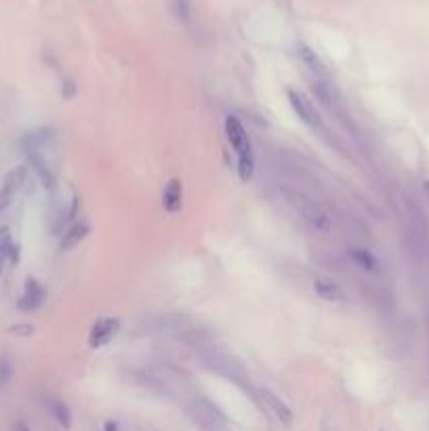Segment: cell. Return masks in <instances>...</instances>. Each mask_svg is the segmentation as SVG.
Returning <instances> with one entry per match:
<instances>
[{"label":"cell","instance_id":"cell-19","mask_svg":"<svg viewBox=\"0 0 429 431\" xmlns=\"http://www.w3.org/2000/svg\"><path fill=\"white\" fill-rule=\"evenodd\" d=\"M172 13L179 21H187L192 15V6L189 0H172Z\"/></svg>","mask_w":429,"mask_h":431},{"label":"cell","instance_id":"cell-18","mask_svg":"<svg viewBox=\"0 0 429 431\" xmlns=\"http://www.w3.org/2000/svg\"><path fill=\"white\" fill-rule=\"evenodd\" d=\"M11 249H13V242H11V232L8 228H2L0 230V273H2V265L4 261L11 255Z\"/></svg>","mask_w":429,"mask_h":431},{"label":"cell","instance_id":"cell-16","mask_svg":"<svg viewBox=\"0 0 429 431\" xmlns=\"http://www.w3.org/2000/svg\"><path fill=\"white\" fill-rule=\"evenodd\" d=\"M49 408H51L53 419H55L64 430H70V425H72V413H70L68 404L61 402V400H51V402H49Z\"/></svg>","mask_w":429,"mask_h":431},{"label":"cell","instance_id":"cell-1","mask_svg":"<svg viewBox=\"0 0 429 431\" xmlns=\"http://www.w3.org/2000/svg\"><path fill=\"white\" fill-rule=\"evenodd\" d=\"M225 135L228 141L232 143L236 156H238V177L242 183H249L255 175V158H253V146L249 139L247 129L242 126V122L236 116H228L225 118Z\"/></svg>","mask_w":429,"mask_h":431},{"label":"cell","instance_id":"cell-24","mask_svg":"<svg viewBox=\"0 0 429 431\" xmlns=\"http://www.w3.org/2000/svg\"><path fill=\"white\" fill-rule=\"evenodd\" d=\"M13 431H30V427L23 425V423H15V425H13Z\"/></svg>","mask_w":429,"mask_h":431},{"label":"cell","instance_id":"cell-3","mask_svg":"<svg viewBox=\"0 0 429 431\" xmlns=\"http://www.w3.org/2000/svg\"><path fill=\"white\" fill-rule=\"evenodd\" d=\"M404 219H406V238L411 244V251L417 257H428L429 255V223L421 211V206L413 200H404Z\"/></svg>","mask_w":429,"mask_h":431},{"label":"cell","instance_id":"cell-14","mask_svg":"<svg viewBox=\"0 0 429 431\" xmlns=\"http://www.w3.org/2000/svg\"><path fill=\"white\" fill-rule=\"evenodd\" d=\"M347 255H349L351 263H353L355 267L364 269V271H368V273H377V271H379V261H377V257H375L370 251H366V249H362V247H351Z\"/></svg>","mask_w":429,"mask_h":431},{"label":"cell","instance_id":"cell-5","mask_svg":"<svg viewBox=\"0 0 429 431\" xmlns=\"http://www.w3.org/2000/svg\"><path fill=\"white\" fill-rule=\"evenodd\" d=\"M202 360L208 366V370H215V372L223 374L225 379H232L240 387H247V379H245L247 374H245L242 366L232 355L221 353V351H204Z\"/></svg>","mask_w":429,"mask_h":431},{"label":"cell","instance_id":"cell-15","mask_svg":"<svg viewBox=\"0 0 429 431\" xmlns=\"http://www.w3.org/2000/svg\"><path fill=\"white\" fill-rule=\"evenodd\" d=\"M28 158H30V165H32V169L36 171V175H38V179H40V183L47 187V189H53V185H55V177H53V172H51V169L47 167V163L40 158V154L38 152H28Z\"/></svg>","mask_w":429,"mask_h":431},{"label":"cell","instance_id":"cell-11","mask_svg":"<svg viewBox=\"0 0 429 431\" xmlns=\"http://www.w3.org/2000/svg\"><path fill=\"white\" fill-rule=\"evenodd\" d=\"M314 290L322 301H329V303H343L347 299L341 284H337L333 278H327V276H318L314 280Z\"/></svg>","mask_w":429,"mask_h":431},{"label":"cell","instance_id":"cell-10","mask_svg":"<svg viewBox=\"0 0 429 431\" xmlns=\"http://www.w3.org/2000/svg\"><path fill=\"white\" fill-rule=\"evenodd\" d=\"M42 303H45V288H42V284H40L38 280H34V278H28V280H25V286H23V293H21V297H19L17 307H19L21 312H34V309H38Z\"/></svg>","mask_w":429,"mask_h":431},{"label":"cell","instance_id":"cell-17","mask_svg":"<svg viewBox=\"0 0 429 431\" xmlns=\"http://www.w3.org/2000/svg\"><path fill=\"white\" fill-rule=\"evenodd\" d=\"M299 53H301V59L310 66V70H314L316 74H324V72H327L324 66H322V61L318 59V55H316L310 47L301 45V47H299Z\"/></svg>","mask_w":429,"mask_h":431},{"label":"cell","instance_id":"cell-13","mask_svg":"<svg viewBox=\"0 0 429 431\" xmlns=\"http://www.w3.org/2000/svg\"><path fill=\"white\" fill-rule=\"evenodd\" d=\"M88 232H90V228H88V223L86 221H78V223H74L70 230H66L64 232V236H61V240H59V249L64 251V253H68V251H72V249H76L83 240H85L86 236H88Z\"/></svg>","mask_w":429,"mask_h":431},{"label":"cell","instance_id":"cell-7","mask_svg":"<svg viewBox=\"0 0 429 431\" xmlns=\"http://www.w3.org/2000/svg\"><path fill=\"white\" fill-rule=\"evenodd\" d=\"M189 417L194 419V423L211 431H215L223 423V417L213 404H208V400H194L189 404Z\"/></svg>","mask_w":429,"mask_h":431},{"label":"cell","instance_id":"cell-4","mask_svg":"<svg viewBox=\"0 0 429 431\" xmlns=\"http://www.w3.org/2000/svg\"><path fill=\"white\" fill-rule=\"evenodd\" d=\"M286 97H288L290 107H293L295 114L299 116V120H301L303 124H307L312 131H316L320 137H324L327 141H331L329 129H327V124L322 122V118L316 114V110H314V105L310 103V99H305V97H303L299 90H295V88H286Z\"/></svg>","mask_w":429,"mask_h":431},{"label":"cell","instance_id":"cell-9","mask_svg":"<svg viewBox=\"0 0 429 431\" xmlns=\"http://www.w3.org/2000/svg\"><path fill=\"white\" fill-rule=\"evenodd\" d=\"M259 398H261V402H263V406L269 411V415L274 417V419H278L282 425H293V411L274 394V391H269V389H259Z\"/></svg>","mask_w":429,"mask_h":431},{"label":"cell","instance_id":"cell-8","mask_svg":"<svg viewBox=\"0 0 429 431\" xmlns=\"http://www.w3.org/2000/svg\"><path fill=\"white\" fill-rule=\"evenodd\" d=\"M25 181H28V167H17V169L6 172L2 187H0V213L13 202V198L25 185Z\"/></svg>","mask_w":429,"mask_h":431},{"label":"cell","instance_id":"cell-23","mask_svg":"<svg viewBox=\"0 0 429 431\" xmlns=\"http://www.w3.org/2000/svg\"><path fill=\"white\" fill-rule=\"evenodd\" d=\"M103 431H118V423H116V421H105Z\"/></svg>","mask_w":429,"mask_h":431},{"label":"cell","instance_id":"cell-2","mask_svg":"<svg viewBox=\"0 0 429 431\" xmlns=\"http://www.w3.org/2000/svg\"><path fill=\"white\" fill-rule=\"evenodd\" d=\"M286 202L295 208V213L316 232L320 234H329L333 230V219L329 215V211L316 202L314 198H310L307 194L303 191H297V189H282Z\"/></svg>","mask_w":429,"mask_h":431},{"label":"cell","instance_id":"cell-22","mask_svg":"<svg viewBox=\"0 0 429 431\" xmlns=\"http://www.w3.org/2000/svg\"><path fill=\"white\" fill-rule=\"evenodd\" d=\"M64 86H66V88H61L64 97H66V99H72V97L76 95V85H74V81H72V78H66V81H64Z\"/></svg>","mask_w":429,"mask_h":431},{"label":"cell","instance_id":"cell-12","mask_svg":"<svg viewBox=\"0 0 429 431\" xmlns=\"http://www.w3.org/2000/svg\"><path fill=\"white\" fill-rule=\"evenodd\" d=\"M163 206L167 213H179L181 206H183V185L179 179H171L167 185H165V191H163Z\"/></svg>","mask_w":429,"mask_h":431},{"label":"cell","instance_id":"cell-21","mask_svg":"<svg viewBox=\"0 0 429 431\" xmlns=\"http://www.w3.org/2000/svg\"><path fill=\"white\" fill-rule=\"evenodd\" d=\"M11 333H13V335H23V337H28V335L34 333V326H30V324H17V326H11Z\"/></svg>","mask_w":429,"mask_h":431},{"label":"cell","instance_id":"cell-20","mask_svg":"<svg viewBox=\"0 0 429 431\" xmlns=\"http://www.w3.org/2000/svg\"><path fill=\"white\" fill-rule=\"evenodd\" d=\"M11 362L6 358H0V385H4L11 379Z\"/></svg>","mask_w":429,"mask_h":431},{"label":"cell","instance_id":"cell-6","mask_svg":"<svg viewBox=\"0 0 429 431\" xmlns=\"http://www.w3.org/2000/svg\"><path fill=\"white\" fill-rule=\"evenodd\" d=\"M120 331V320L118 318H101L93 324V329L88 331V347L90 349H101L107 343L114 341V337Z\"/></svg>","mask_w":429,"mask_h":431},{"label":"cell","instance_id":"cell-25","mask_svg":"<svg viewBox=\"0 0 429 431\" xmlns=\"http://www.w3.org/2000/svg\"><path fill=\"white\" fill-rule=\"evenodd\" d=\"M423 191H425V196L429 198V181H425V183H423Z\"/></svg>","mask_w":429,"mask_h":431}]
</instances>
